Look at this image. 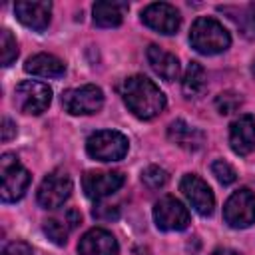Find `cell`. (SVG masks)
Returning <instances> with one entry per match:
<instances>
[{
  "label": "cell",
  "mask_w": 255,
  "mask_h": 255,
  "mask_svg": "<svg viewBox=\"0 0 255 255\" xmlns=\"http://www.w3.org/2000/svg\"><path fill=\"white\" fill-rule=\"evenodd\" d=\"M122 98L139 120H151L165 108L163 92L145 76H129L122 86Z\"/></svg>",
  "instance_id": "6da1fadb"
},
{
  "label": "cell",
  "mask_w": 255,
  "mask_h": 255,
  "mask_svg": "<svg viewBox=\"0 0 255 255\" xmlns=\"http://www.w3.org/2000/svg\"><path fill=\"white\" fill-rule=\"evenodd\" d=\"M189 42L199 54L211 56V54L225 52L231 44V36L223 28V24H219L215 18L203 16L193 22L189 32Z\"/></svg>",
  "instance_id": "7a4b0ae2"
},
{
  "label": "cell",
  "mask_w": 255,
  "mask_h": 255,
  "mask_svg": "<svg viewBox=\"0 0 255 255\" xmlns=\"http://www.w3.org/2000/svg\"><path fill=\"white\" fill-rule=\"evenodd\" d=\"M128 147H129L128 137L124 133L116 131V129L96 131L86 141L88 155L98 159V161H118V159H124V155L128 153Z\"/></svg>",
  "instance_id": "3957f363"
},
{
  "label": "cell",
  "mask_w": 255,
  "mask_h": 255,
  "mask_svg": "<svg viewBox=\"0 0 255 255\" xmlns=\"http://www.w3.org/2000/svg\"><path fill=\"white\" fill-rule=\"evenodd\" d=\"M0 175H2V201H18L30 185V173L22 167L14 153H4L0 157Z\"/></svg>",
  "instance_id": "277c9868"
},
{
  "label": "cell",
  "mask_w": 255,
  "mask_h": 255,
  "mask_svg": "<svg viewBox=\"0 0 255 255\" xmlns=\"http://www.w3.org/2000/svg\"><path fill=\"white\" fill-rule=\"evenodd\" d=\"M14 100H16V106L20 112L30 114V116H40L52 104V90L44 82L24 80L16 86Z\"/></svg>",
  "instance_id": "5b68a950"
},
{
  "label": "cell",
  "mask_w": 255,
  "mask_h": 255,
  "mask_svg": "<svg viewBox=\"0 0 255 255\" xmlns=\"http://www.w3.org/2000/svg\"><path fill=\"white\" fill-rule=\"evenodd\" d=\"M62 106L72 116H90V114H96L102 110L104 92L94 84L72 88L62 94Z\"/></svg>",
  "instance_id": "8992f818"
},
{
  "label": "cell",
  "mask_w": 255,
  "mask_h": 255,
  "mask_svg": "<svg viewBox=\"0 0 255 255\" xmlns=\"http://www.w3.org/2000/svg\"><path fill=\"white\" fill-rule=\"evenodd\" d=\"M223 219L235 229H245L255 223V193L247 187L231 193L223 205Z\"/></svg>",
  "instance_id": "52a82bcc"
},
{
  "label": "cell",
  "mask_w": 255,
  "mask_h": 255,
  "mask_svg": "<svg viewBox=\"0 0 255 255\" xmlns=\"http://www.w3.org/2000/svg\"><path fill=\"white\" fill-rule=\"evenodd\" d=\"M153 219L161 231H181L189 225V211L179 199L165 195L159 201H155Z\"/></svg>",
  "instance_id": "ba28073f"
},
{
  "label": "cell",
  "mask_w": 255,
  "mask_h": 255,
  "mask_svg": "<svg viewBox=\"0 0 255 255\" xmlns=\"http://www.w3.org/2000/svg\"><path fill=\"white\" fill-rule=\"evenodd\" d=\"M72 179L64 171H52L48 173L40 187H38V203L46 209H56L60 207L72 193Z\"/></svg>",
  "instance_id": "9c48e42d"
},
{
  "label": "cell",
  "mask_w": 255,
  "mask_h": 255,
  "mask_svg": "<svg viewBox=\"0 0 255 255\" xmlns=\"http://www.w3.org/2000/svg\"><path fill=\"white\" fill-rule=\"evenodd\" d=\"M141 22L159 34H175L181 24L179 12L167 2H153L141 10Z\"/></svg>",
  "instance_id": "30bf717a"
},
{
  "label": "cell",
  "mask_w": 255,
  "mask_h": 255,
  "mask_svg": "<svg viewBox=\"0 0 255 255\" xmlns=\"http://www.w3.org/2000/svg\"><path fill=\"white\" fill-rule=\"evenodd\" d=\"M179 189L185 195V199L189 201V205L199 215H211L213 213V207H215L213 191L199 175H193V173L183 175L181 183H179Z\"/></svg>",
  "instance_id": "8fae6325"
},
{
  "label": "cell",
  "mask_w": 255,
  "mask_h": 255,
  "mask_svg": "<svg viewBox=\"0 0 255 255\" xmlns=\"http://www.w3.org/2000/svg\"><path fill=\"white\" fill-rule=\"evenodd\" d=\"M126 177L122 171H86L82 177V187L86 197L100 201L124 185Z\"/></svg>",
  "instance_id": "7c38bea8"
},
{
  "label": "cell",
  "mask_w": 255,
  "mask_h": 255,
  "mask_svg": "<svg viewBox=\"0 0 255 255\" xmlns=\"http://www.w3.org/2000/svg\"><path fill=\"white\" fill-rule=\"evenodd\" d=\"M78 253L80 255H118L120 245L110 231L102 227H94L82 235L78 243Z\"/></svg>",
  "instance_id": "4fadbf2b"
},
{
  "label": "cell",
  "mask_w": 255,
  "mask_h": 255,
  "mask_svg": "<svg viewBox=\"0 0 255 255\" xmlns=\"http://www.w3.org/2000/svg\"><path fill=\"white\" fill-rule=\"evenodd\" d=\"M229 145L237 155H249L255 151V120L245 114L229 126Z\"/></svg>",
  "instance_id": "5bb4252c"
},
{
  "label": "cell",
  "mask_w": 255,
  "mask_h": 255,
  "mask_svg": "<svg viewBox=\"0 0 255 255\" xmlns=\"http://www.w3.org/2000/svg\"><path fill=\"white\" fill-rule=\"evenodd\" d=\"M16 18L32 28V30H44L50 24V12H52V4L46 0H36V2H16L14 6Z\"/></svg>",
  "instance_id": "9a60e30c"
},
{
  "label": "cell",
  "mask_w": 255,
  "mask_h": 255,
  "mask_svg": "<svg viewBox=\"0 0 255 255\" xmlns=\"http://www.w3.org/2000/svg\"><path fill=\"white\" fill-rule=\"evenodd\" d=\"M167 137L175 145L187 149V151H197L205 143V133L199 128L189 126L185 120H175L167 128Z\"/></svg>",
  "instance_id": "2e32d148"
},
{
  "label": "cell",
  "mask_w": 255,
  "mask_h": 255,
  "mask_svg": "<svg viewBox=\"0 0 255 255\" xmlns=\"http://www.w3.org/2000/svg\"><path fill=\"white\" fill-rule=\"evenodd\" d=\"M145 56H147V62H149V68L163 80L171 82L179 76V60L165 52L163 48L155 46V44H149L147 50H145Z\"/></svg>",
  "instance_id": "e0dca14e"
},
{
  "label": "cell",
  "mask_w": 255,
  "mask_h": 255,
  "mask_svg": "<svg viewBox=\"0 0 255 255\" xmlns=\"http://www.w3.org/2000/svg\"><path fill=\"white\" fill-rule=\"evenodd\" d=\"M82 221V215L76 209H68L64 213V217H52L48 221H44V233L48 235V239L56 245H64L68 241V233Z\"/></svg>",
  "instance_id": "ac0fdd59"
},
{
  "label": "cell",
  "mask_w": 255,
  "mask_h": 255,
  "mask_svg": "<svg viewBox=\"0 0 255 255\" xmlns=\"http://www.w3.org/2000/svg\"><path fill=\"white\" fill-rule=\"evenodd\" d=\"M24 70H26V74L40 76V78H60V76H64L66 66L60 58H56L52 54H36L26 60Z\"/></svg>",
  "instance_id": "d6986e66"
},
{
  "label": "cell",
  "mask_w": 255,
  "mask_h": 255,
  "mask_svg": "<svg viewBox=\"0 0 255 255\" xmlns=\"http://www.w3.org/2000/svg\"><path fill=\"white\" fill-rule=\"evenodd\" d=\"M128 10L126 2H110L102 0L94 4V24L100 28H116L124 20V12Z\"/></svg>",
  "instance_id": "ffe728a7"
},
{
  "label": "cell",
  "mask_w": 255,
  "mask_h": 255,
  "mask_svg": "<svg viewBox=\"0 0 255 255\" xmlns=\"http://www.w3.org/2000/svg\"><path fill=\"white\" fill-rule=\"evenodd\" d=\"M181 88H183V94L187 98H197L205 90V70L199 62H189L187 64Z\"/></svg>",
  "instance_id": "44dd1931"
},
{
  "label": "cell",
  "mask_w": 255,
  "mask_h": 255,
  "mask_svg": "<svg viewBox=\"0 0 255 255\" xmlns=\"http://www.w3.org/2000/svg\"><path fill=\"white\" fill-rule=\"evenodd\" d=\"M0 58H2V66H10L18 58V44L10 34V30L0 32Z\"/></svg>",
  "instance_id": "7402d4cb"
},
{
  "label": "cell",
  "mask_w": 255,
  "mask_h": 255,
  "mask_svg": "<svg viewBox=\"0 0 255 255\" xmlns=\"http://www.w3.org/2000/svg\"><path fill=\"white\" fill-rule=\"evenodd\" d=\"M167 179H169L167 171L161 169L159 165H149V167H145V169L141 171V181H143L149 189H159V187H163V185L167 183Z\"/></svg>",
  "instance_id": "603a6c76"
},
{
  "label": "cell",
  "mask_w": 255,
  "mask_h": 255,
  "mask_svg": "<svg viewBox=\"0 0 255 255\" xmlns=\"http://www.w3.org/2000/svg\"><path fill=\"white\" fill-rule=\"evenodd\" d=\"M239 106H241V98H239L235 92H221V94L215 98V108H217V112L223 114V116L237 112Z\"/></svg>",
  "instance_id": "cb8c5ba5"
},
{
  "label": "cell",
  "mask_w": 255,
  "mask_h": 255,
  "mask_svg": "<svg viewBox=\"0 0 255 255\" xmlns=\"http://www.w3.org/2000/svg\"><path fill=\"white\" fill-rule=\"evenodd\" d=\"M211 173L215 175V179H217L221 185H229V183H233V181L237 179L235 169H233L227 161H223V159H217V161L211 163Z\"/></svg>",
  "instance_id": "d4e9b609"
},
{
  "label": "cell",
  "mask_w": 255,
  "mask_h": 255,
  "mask_svg": "<svg viewBox=\"0 0 255 255\" xmlns=\"http://www.w3.org/2000/svg\"><path fill=\"white\" fill-rule=\"evenodd\" d=\"M92 213L96 219H102V221H112V219H118V215H120L118 207H114V205H96Z\"/></svg>",
  "instance_id": "484cf974"
},
{
  "label": "cell",
  "mask_w": 255,
  "mask_h": 255,
  "mask_svg": "<svg viewBox=\"0 0 255 255\" xmlns=\"http://www.w3.org/2000/svg\"><path fill=\"white\" fill-rule=\"evenodd\" d=\"M2 255H32V247L26 245L24 241H12L4 247Z\"/></svg>",
  "instance_id": "4316f807"
},
{
  "label": "cell",
  "mask_w": 255,
  "mask_h": 255,
  "mask_svg": "<svg viewBox=\"0 0 255 255\" xmlns=\"http://www.w3.org/2000/svg\"><path fill=\"white\" fill-rule=\"evenodd\" d=\"M0 129H2V133H0L2 141H8V139H12L16 135V124L10 118H2V128Z\"/></svg>",
  "instance_id": "83f0119b"
},
{
  "label": "cell",
  "mask_w": 255,
  "mask_h": 255,
  "mask_svg": "<svg viewBox=\"0 0 255 255\" xmlns=\"http://www.w3.org/2000/svg\"><path fill=\"white\" fill-rule=\"evenodd\" d=\"M211 255H239V253L233 251V249H217V251H213Z\"/></svg>",
  "instance_id": "f1b7e54d"
},
{
  "label": "cell",
  "mask_w": 255,
  "mask_h": 255,
  "mask_svg": "<svg viewBox=\"0 0 255 255\" xmlns=\"http://www.w3.org/2000/svg\"><path fill=\"white\" fill-rule=\"evenodd\" d=\"M253 74H255V64H253Z\"/></svg>",
  "instance_id": "f546056e"
}]
</instances>
